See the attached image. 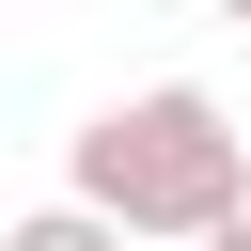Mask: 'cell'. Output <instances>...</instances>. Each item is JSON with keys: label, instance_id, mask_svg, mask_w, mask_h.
<instances>
[{"label": "cell", "instance_id": "obj_1", "mask_svg": "<svg viewBox=\"0 0 251 251\" xmlns=\"http://www.w3.org/2000/svg\"><path fill=\"white\" fill-rule=\"evenodd\" d=\"M251 188V141H235V110L204 94V78H157V94H110L94 126H78V173H63V204H94L110 235H220V204Z\"/></svg>", "mask_w": 251, "mask_h": 251}, {"label": "cell", "instance_id": "obj_2", "mask_svg": "<svg viewBox=\"0 0 251 251\" xmlns=\"http://www.w3.org/2000/svg\"><path fill=\"white\" fill-rule=\"evenodd\" d=\"M0 251H126V235H110V220H94V204H31V220H16V235H0Z\"/></svg>", "mask_w": 251, "mask_h": 251}, {"label": "cell", "instance_id": "obj_3", "mask_svg": "<svg viewBox=\"0 0 251 251\" xmlns=\"http://www.w3.org/2000/svg\"><path fill=\"white\" fill-rule=\"evenodd\" d=\"M204 251H251V188H235V204H220V235H204Z\"/></svg>", "mask_w": 251, "mask_h": 251}, {"label": "cell", "instance_id": "obj_4", "mask_svg": "<svg viewBox=\"0 0 251 251\" xmlns=\"http://www.w3.org/2000/svg\"><path fill=\"white\" fill-rule=\"evenodd\" d=\"M126 251H188V235H126Z\"/></svg>", "mask_w": 251, "mask_h": 251}, {"label": "cell", "instance_id": "obj_5", "mask_svg": "<svg viewBox=\"0 0 251 251\" xmlns=\"http://www.w3.org/2000/svg\"><path fill=\"white\" fill-rule=\"evenodd\" d=\"M220 16H235V31H251V0H220Z\"/></svg>", "mask_w": 251, "mask_h": 251}]
</instances>
